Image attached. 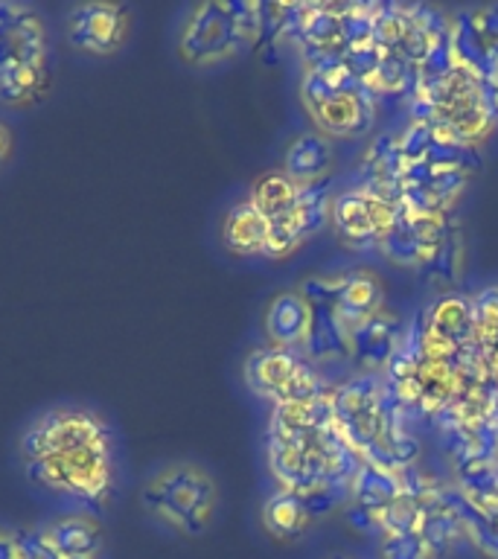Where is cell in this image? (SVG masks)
<instances>
[{"instance_id":"obj_3","label":"cell","mask_w":498,"mask_h":559,"mask_svg":"<svg viewBox=\"0 0 498 559\" xmlns=\"http://www.w3.org/2000/svg\"><path fill=\"white\" fill-rule=\"evenodd\" d=\"M265 3L253 0H204L187 12L178 29V59L208 70L242 56L262 41Z\"/></svg>"},{"instance_id":"obj_19","label":"cell","mask_w":498,"mask_h":559,"mask_svg":"<svg viewBox=\"0 0 498 559\" xmlns=\"http://www.w3.org/2000/svg\"><path fill=\"white\" fill-rule=\"evenodd\" d=\"M42 533L61 559H96L105 542L103 522L91 513L59 515L44 524Z\"/></svg>"},{"instance_id":"obj_17","label":"cell","mask_w":498,"mask_h":559,"mask_svg":"<svg viewBox=\"0 0 498 559\" xmlns=\"http://www.w3.org/2000/svg\"><path fill=\"white\" fill-rule=\"evenodd\" d=\"M309 300L304 297L300 288H283L271 297L265 312H262V332L269 347L292 349V353H304L306 338H309Z\"/></svg>"},{"instance_id":"obj_8","label":"cell","mask_w":498,"mask_h":559,"mask_svg":"<svg viewBox=\"0 0 498 559\" xmlns=\"http://www.w3.org/2000/svg\"><path fill=\"white\" fill-rule=\"evenodd\" d=\"M400 210L402 207L391 195L361 183V187L335 192L330 225L353 248H367V245L379 248L400 216Z\"/></svg>"},{"instance_id":"obj_14","label":"cell","mask_w":498,"mask_h":559,"mask_svg":"<svg viewBox=\"0 0 498 559\" xmlns=\"http://www.w3.org/2000/svg\"><path fill=\"white\" fill-rule=\"evenodd\" d=\"M50 64L47 24L33 7L0 3V70Z\"/></svg>"},{"instance_id":"obj_29","label":"cell","mask_w":498,"mask_h":559,"mask_svg":"<svg viewBox=\"0 0 498 559\" xmlns=\"http://www.w3.org/2000/svg\"><path fill=\"white\" fill-rule=\"evenodd\" d=\"M493 87H496V103H498V79H496V82H493Z\"/></svg>"},{"instance_id":"obj_5","label":"cell","mask_w":498,"mask_h":559,"mask_svg":"<svg viewBox=\"0 0 498 559\" xmlns=\"http://www.w3.org/2000/svg\"><path fill=\"white\" fill-rule=\"evenodd\" d=\"M140 501L155 522L195 539L216 519L218 484L199 463L173 461L149 475Z\"/></svg>"},{"instance_id":"obj_4","label":"cell","mask_w":498,"mask_h":559,"mask_svg":"<svg viewBox=\"0 0 498 559\" xmlns=\"http://www.w3.org/2000/svg\"><path fill=\"white\" fill-rule=\"evenodd\" d=\"M496 120V87L466 70L452 68L419 87L417 122L428 126L440 140L475 146L493 131Z\"/></svg>"},{"instance_id":"obj_13","label":"cell","mask_w":498,"mask_h":559,"mask_svg":"<svg viewBox=\"0 0 498 559\" xmlns=\"http://www.w3.org/2000/svg\"><path fill=\"white\" fill-rule=\"evenodd\" d=\"M341 501L339 492H292V489H274L262 501L260 522L271 539L277 542H297L300 536L312 531L323 515H330Z\"/></svg>"},{"instance_id":"obj_26","label":"cell","mask_w":498,"mask_h":559,"mask_svg":"<svg viewBox=\"0 0 498 559\" xmlns=\"http://www.w3.org/2000/svg\"><path fill=\"white\" fill-rule=\"evenodd\" d=\"M461 271H463V236L458 230V225H446L443 236H440V242L431 251L423 265L417 269V274L426 283H431L440 292H452L458 283H461Z\"/></svg>"},{"instance_id":"obj_28","label":"cell","mask_w":498,"mask_h":559,"mask_svg":"<svg viewBox=\"0 0 498 559\" xmlns=\"http://www.w3.org/2000/svg\"><path fill=\"white\" fill-rule=\"evenodd\" d=\"M12 148H15V138H12V129H9L7 122L0 120V166L7 164L9 157H12Z\"/></svg>"},{"instance_id":"obj_23","label":"cell","mask_w":498,"mask_h":559,"mask_svg":"<svg viewBox=\"0 0 498 559\" xmlns=\"http://www.w3.org/2000/svg\"><path fill=\"white\" fill-rule=\"evenodd\" d=\"M470 338H475V312L461 297H443L431 309L426 323V347L431 353L461 349Z\"/></svg>"},{"instance_id":"obj_22","label":"cell","mask_w":498,"mask_h":559,"mask_svg":"<svg viewBox=\"0 0 498 559\" xmlns=\"http://www.w3.org/2000/svg\"><path fill=\"white\" fill-rule=\"evenodd\" d=\"M332 164H335V146L321 131H304L288 143L283 155V173L297 183H315L330 178Z\"/></svg>"},{"instance_id":"obj_30","label":"cell","mask_w":498,"mask_h":559,"mask_svg":"<svg viewBox=\"0 0 498 559\" xmlns=\"http://www.w3.org/2000/svg\"><path fill=\"white\" fill-rule=\"evenodd\" d=\"M330 559H353V557H330Z\"/></svg>"},{"instance_id":"obj_6","label":"cell","mask_w":498,"mask_h":559,"mask_svg":"<svg viewBox=\"0 0 498 559\" xmlns=\"http://www.w3.org/2000/svg\"><path fill=\"white\" fill-rule=\"evenodd\" d=\"M300 99L315 120V131L330 140L358 138L370 129L376 117V94L344 64L306 68Z\"/></svg>"},{"instance_id":"obj_2","label":"cell","mask_w":498,"mask_h":559,"mask_svg":"<svg viewBox=\"0 0 498 559\" xmlns=\"http://www.w3.org/2000/svg\"><path fill=\"white\" fill-rule=\"evenodd\" d=\"M358 457L332 419L330 400L312 405H280L269 426V466L280 489L339 492L353 484Z\"/></svg>"},{"instance_id":"obj_24","label":"cell","mask_w":498,"mask_h":559,"mask_svg":"<svg viewBox=\"0 0 498 559\" xmlns=\"http://www.w3.org/2000/svg\"><path fill=\"white\" fill-rule=\"evenodd\" d=\"M300 190H304V183L292 181L283 169H269L260 178H253L251 192L245 199L251 201L253 207L269 218V225H277L297 207Z\"/></svg>"},{"instance_id":"obj_18","label":"cell","mask_w":498,"mask_h":559,"mask_svg":"<svg viewBox=\"0 0 498 559\" xmlns=\"http://www.w3.org/2000/svg\"><path fill=\"white\" fill-rule=\"evenodd\" d=\"M332 277H335V300H339L341 323L349 332L384 309V288L376 271L347 269L332 274Z\"/></svg>"},{"instance_id":"obj_21","label":"cell","mask_w":498,"mask_h":559,"mask_svg":"<svg viewBox=\"0 0 498 559\" xmlns=\"http://www.w3.org/2000/svg\"><path fill=\"white\" fill-rule=\"evenodd\" d=\"M218 236H222V245L234 257H265L269 253L271 225L251 201L242 199L222 216Z\"/></svg>"},{"instance_id":"obj_7","label":"cell","mask_w":498,"mask_h":559,"mask_svg":"<svg viewBox=\"0 0 498 559\" xmlns=\"http://www.w3.org/2000/svg\"><path fill=\"white\" fill-rule=\"evenodd\" d=\"M242 379L248 391L260 400L280 405H312L327 400V384L315 373L312 361L304 353L277 347H257L245 356Z\"/></svg>"},{"instance_id":"obj_16","label":"cell","mask_w":498,"mask_h":559,"mask_svg":"<svg viewBox=\"0 0 498 559\" xmlns=\"http://www.w3.org/2000/svg\"><path fill=\"white\" fill-rule=\"evenodd\" d=\"M349 496H353L356 524H361L365 531L379 533L388 522V515L402 501L405 489L391 469H384L379 463L361 461L353 475V484H349Z\"/></svg>"},{"instance_id":"obj_25","label":"cell","mask_w":498,"mask_h":559,"mask_svg":"<svg viewBox=\"0 0 498 559\" xmlns=\"http://www.w3.org/2000/svg\"><path fill=\"white\" fill-rule=\"evenodd\" d=\"M50 64H24L0 70V103L9 108H29L50 96Z\"/></svg>"},{"instance_id":"obj_9","label":"cell","mask_w":498,"mask_h":559,"mask_svg":"<svg viewBox=\"0 0 498 559\" xmlns=\"http://www.w3.org/2000/svg\"><path fill=\"white\" fill-rule=\"evenodd\" d=\"M300 292L309 300V338H306L304 358L312 365H327V361H344L353 358V344H349V330L341 323L339 300H335V277L332 274H315V277L300 280Z\"/></svg>"},{"instance_id":"obj_27","label":"cell","mask_w":498,"mask_h":559,"mask_svg":"<svg viewBox=\"0 0 498 559\" xmlns=\"http://www.w3.org/2000/svg\"><path fill=\"white\" fill-rule=\"evenodd\" d=\"M0 559H17L15 531H9V527H0Z\"/></svg>"},{"instance_id":"obj_11","label":"cell","mask_w":498,"mask_h":559,"mask_svg":"<svg viewBox=\"0 0 498 559\" xmlns=\"http://www.w3.org/2000/svg\"><path fill=\"white\" fill-rule=\"evenodd\" d=\"M68 41L87 56H114L131 38V9L122 3H79L64 21Z\"/></svg>"},{"instance_id":"obj_15","label":"cell","mask_w":498,"mask_h":559,"mask_svg":"<svg viewBox=\"0 0 498 559\" xmlns=\"http://www.w3.org/2000/svg\"><path fill=\"white\" fill-rule=\"evenodd\" d=\"M452 218L449 213H411V210H400V216L382 239V253L393 265L417 271L423 262L431 257V251L440 242L446 225Z\"/></svg>"},{"instance_id":"obj_1","label":"cell","mask_w":498,"mask_h":559,"mask_svg":"<svg viewBox=\"0 0 498 559\" xmlns=\"http://www.w3.org/2000/svg\"><path fill=\"white\" fill-rule=\"evenodd\" d=\"M29 484L94 510L114 489V435L87 408H52L29 423L17 443Z\"/></svg>"},{"instance_id":"obj_10","label":"cell","mask_w":498,"mask_h":559,"mask_svg":"<svg viewBox=\"0 0 498 559\" xmlns=\"http://www.w3.org/2000/svg\"><path fill=\"white\" fill-rule=\"evenodd\" d=\"M449 52L454 68L484 82L498 79V7L463 9L449 21Z\"/></svg>"},{"instance_id":"obj_12","label":"cell","mask_w":498,"mask_h":559,"mask_svg":"<svg viewBox=\"0 0 498 559\" xmlns=\"http://www.w3.org/2000/svg\"><path fill=\"white\" fill-rule=\"evenodd\" d=\"M332 199H335L332 178L304 183L297 207L292 210L283 222L271 225L269 253H265V257H271V260H283L288 253H295L297 248H304L312 236L321 234L323 227L330 225Z\"/></svg>"},{"instance_id":"obj_20","label":"cell","mask_w":498,"mask_h":559,"mask_svg":"<svg viewBox=\"0 0 498 559\" xmlns=\"http://www.w3.org/2000/svg\"><path fill=\"white\" fill-rule=\"evenodd\" d=\"M349 344H353V358L358 365L365 367L367 373H379L400 347V318L391 309H382L349 332Z\"/></svg>"}]
</instances>
